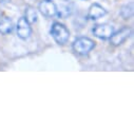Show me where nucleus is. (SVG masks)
I'll return each instance as SVG.
<instances>
[{
  "mask_svg": "<svg viewBox=\"0 0 134 134\" xmlns=\"http://www.w3.org/2000/svg\"><path fill=\"white\" fill-rule=\"evenodd\" d=\"M14 30V23L11 18L7 16L0 17V34L1 35H9Z\"/></svg>",
  "mask_w": 134,
  "mask_h": 134,
  "instance_id": "nucleus-8",
  "label": "nucleus"
},
{
  "mask_svg": "<svg viewBox=\"0 0 134 134\" xmlns=\"http://www.w3.org/2000/svg\"><path fill=\"white\" fill-rule=\"evenodd\" d=\"M96 46V42L89 37H78L72 43L73 52L77 55H88Z\"/></svg>",
  "mask_w": 134,
  "mask_h": 134,
  "instance_id": "nucleus-2",
  "label": "nucleus"
},
{
  "mask_svg": "<svg viewBox=\"0 0 134 134\" xmlns=\"http://www.w3.org/2000/svg\"><path fill=\"white\" fill-rule=\"evenodd\" d=\"M17 35L20 39L22 40H26L31 34H32V27L31 24L29 23V21L23 17L19 18L18 22H17Z\"/></svg>",
  "mask_w": 134,
  "mask_h": 134,
  "instance_id": "nucleus-6",
  "label": "nucleus"
},
{
  "mask_svg": "<svg viewBox=\"0 0 134 134\" xmlns=\"http://www.w3.org/2000/svg\"><path fill=\"white\" fill-rule=\"evenodd\" d=\"M1 16H2V12H1V11H0V17H1Z\"/></svg>",
  "mask_w": 134,
  "mask_h": 134,
  "instance_id": "nucleus-12",
  "label": "nucleus"
},
{
  "mask_svg": "<svg viewBox=\"0 0 134 134\" xmlns=\"http://www.w3.org/2000/svg\"><path fill=\"white\" fill-rule=\"evenodd\" d=\"M50 33L53 37V39L55 40L56 43H58L59 46H63L70 39V31L68 30L64 24L55 21L52 25H51V30Z\"/></svg>",
  "mask_w": 134,
  "mask_h": 134,
  "instance_id": "nucleus-1",
  "label": "nucleus"
},
{
  "mask_svg": "<svg viewBox=\"0 0 134 134\" xmlns=\"http://www.w3.org/2000/svg\"><path fill=\"white\" fill-rule=\"evenodd\" d=\"M120 16H121L125 20L131 19L132 16H133V8H132V5L130 4V5H125V7H122L121 10H120Z\"/></svg>",
  "mask_w": 134,
  "mask_h": 134,
  "instance_id": "nucleus-10",
  "label": "nucleus"
},
{
  "mask_svg": "<svg viewBox=\"0 0 134 134\" xmlns=\"http://www.w3.org/2000/svg\"><path fill=\"white\" fill-rule=\"evenodd\" d=\"M38 11L44 17H54L57 15V5L52 0H42L38 4Z\"/></svg>",
  "mask_w": 134,
  "mask_h": 134,
  "instance_id": "nucleus-5",
  "label": "nucleus"
},
{
  "mask_svg": "<svg viewBox=\"0 0 134 134\" xmlns=\"http://www.w3.org/2000/svg\"><path fill=\"white\" fill-rule=\"evenodd\" d=\"M106 14H107V10L103 5H100L99 3H93L89 8L88 18L91 20H96V19L104 17Z\"/></svg>",
  "mask_w": 134,
  "mask_h": 134,
  "instance_id": "nucleus-7",
  "label": "nucleus"
},
{
  "mask_svg": "<svg viewBox=\"0 0 134 134\" xmlns=\"http://www.w3.org/2000/svg\"><path fill=\"white\" fill-rule=\"evenodd\" d=\"M24 18L29 21L30 24H33L37 21V12L35 8L33 7H26L24 11Z\"/></svg>",
  "mask_w": 134,
  "mask_h": 134,
  "instance_id": "nucleus-9",
  "label": "nucleus"
},
{
  "mask_svg": "<svg viewBox=\"0 0 134 134\" xmlns=\"http://www.w3.org/2000/svg\"><path fill=\"white\" fill-rule=\"evenodd\" d=\"M92 32H93V35L95 37H97L98 39L107 40L113 34L114 27L108 23H98V24H95L93 26Z\"/></svg>",
  "mask_w": 134,
  "mask_h": 134,
  "instance_id": "nucleus-4",
  "label": "nucleus"
},
{
  "mask_svg": "<svg viewBox=\"0 0 134 134\" xmlns=\"http://www.w3.org/2000/svg\"><path fill=\"white\" fill-rule=\"evenodd\" d=\"M11 0H0V3L1 4H4V3H9Z\"/></svg>",
  "mask_w": 134,
  "mask_h": 134,
  "instance_id": "nucleus-11",
  "label": "nucleus"
},
{
  "mask_svg": "<svg viewBox=\"0 0 134 134\" xmlns=\"http://www.w3.org/2000/svg\"><path fill=\"white\" fill-rule=\"evenodd\" d=\"M132 34V29L129 25L122 26L120 30H118L117 32H113V34L111 35L110 39V43L113 47H119L120 44H122Z\"/></svg>",
  "mask_w": 134,
  "mask_h": 134,
  "instance_id": "nucleus-3",
  "label": "nucleus"
}]
</instances>
